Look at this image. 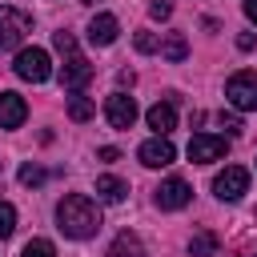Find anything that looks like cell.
<instances>
[{
  "label": "cell",
  "instance_id": "cell-1",
  "mask_svg": "<svg viewBox=\"0 0 257 257\" xmlns=\"http://www.w3.org/2000/svg\"><path fill=\"white\" fill-rule=\"evenodd\" d=\"M56 221H60V233H64V237L84 241V237H92V233L100 229V209H96V201H88L84 193H72V197H64V201L56 205Z\"/></svg>",
  "mask_w": 257,
  "mask_h": 257
},
{
  "label": "cell",
  "instance_id": "cell-2",
  "mask_svg": "<svg viewBox=\"0 0 257 257\" xmlns=\"http://www.w3.org/2000/svg\"><path fill=\"white\" fill-rule=\"evenodd\" d=\"M52 44H56V52L64 56V64H60V84L72 88V92H80V88L92 80V64L76 52V36H72V32H56Z\"/></svg>",
  "mask_w": 257,
  "mask_h": 257
},
{
  "label": "cell",
  "instance_id": "cell-3",
  "mask_svg": "<svg viewBox=\"0 0 257 257\" xmlns=\"http://www.w3.org/2000/svg\"><path fill=\"white\" fill-rule=\"evenodd\" d=\"M225 96H229V104H233V108L253 112V108H257V72H253V68L233 72V76L225 80Z\"/></svg>",
  "mask_w": 257,
  "mask_h": 257
},
{
  "label": "cell",
  "instance_id": "cell-4",
  "mask_svg": "<svg viewBox=\"0 0 257 257\" xmlns=\"http://www.w3.org/2000/svg\"><path fill=\"white\" fill-rule=\"evenodd\" d=\"M12 72H16L20 80L40 84V80H48V76H52V60H48V52H44V48H20V52H16V60H12Z\"/></svg>",
  "mask_w": 257,
  "mask_h": 257
},
{
  "label": "cell",
  "instance_id": "cell-5",
  "mask_svg": "<svg viewBox=\"0 0 257 257\" xmlns=\"http://www.w3.org/2000/svg\"><path fill=\"white\" fill-rule=\"evenodd\" d=\"M28 32H32V16L20 12V8L0 4V52H4V48H16Z\"/></svg>",
  "mask_w": 257,
  "mask_h": 257
},
{
  "label": "cell",
  "instance_id": "cell-6",
  "mask_svg": "<svg viewBox=\"0 0 257 257\" xmlns=\"http://www.w3.org/2000/svg\"><path fill=\"white\" fill-rule=\"evenodd\" d=\"M245 189H249V173L241 165H229V169H221L213 177V193L221 201H237V197H245Z\"/></svg>",
  "mask_w": 257,
  "mask_h": 257
},
{
  "label": "cell",
  "instance_id": "cell-7",
  "mask_svg": "<svg viewBox=\"0 0 257 257\" xmlns=\"http://www.w3.org/2000/svg\"><path fill=\"white\" fill-rule=\"evenodd\" d=\"M225 137H209V133H197L193 141H189V161L193 165H209V161H221L225 157Z\"/></svg>",
  "mask_w": 257,
  "mask_h": 257
},
{
  "label": "cell",
  "instance_id": "cell-8",
  "mask_svg": "<svg viewBox=\"0 0 257 257\" xmlns=\"http://www.w3.org/2000/svg\"><path fill=\"white\" fill-rule=\"evenodd\" d=\"M104 116H108L112 128H133V120H137V100L124 96V92H112V96L104 100Z\"/></svg>",
  "mask_w": 257,
  "mask_h": 257
},
{
  "label": "cell",
  "instance_id": "cell-9",
  "mask_svg": "<svg viewBox=\"0 0 257 257\" xmlns=\"http://www.w3.org/2000/svg\"><path fill=\"white\" fill-rule=\"evenodd\" d=\"M141 165H149V169H165V165H173L177 161V149H173V141L169 137H153V141H145L141 145Z\"/></svg>",
  "mask_w": 257,
  "mask_h": 257
},
{
  "label": "cell",
  "instance_id": "cell-10",
  "mask_svg": "<svg viewBox=\"0 0 257 257\" xmlns=\"http://www.w3.org/2000/svg\"><path fill=\"white\" fill-rule=\"evenodd\" d=\"M193 201V189H189V181H181V177H169V181H161L157 185V205L161 209H185Z\"/></svg>",
  "mask_w": 257,
  "mask_h": 257
},
{
  "label": "cell",
  "instance_id": "cell-11",
  "mask_svg": "<svg viewBox=\"0 0 257 257\" xmlns=\"http://www.w3.org/2000/svg\"><path fill=\"white\" fill-rule=\"evenodd\" d=\"M116 32H120V24H116L112 12H96V16L88 20V40H92L96 48H108V44L116 40Z\"/></svg>",
  "mask_w": 257,
  "mask_h": 257
},
{
  "label": "cell",
  "instance_id": "cell-12",
  "mask_svg": "<svg viewBox=\"0 0 257 257\" xmlns=\"http://www.w3.org/2000/svg\"><path fill=\"white\" fill-rule=\"evenodd\" d=\"M24 116H28L24 96H16V92H0V128H20Z\"/></svg>",
  "mask_w": 257,
  "mask_h": 257
},
{
  "label": "cell",
  "instance_id": "cell-13",
  "mask_svg": "<svg viewBox=\"0 0 257 257\" xmlns=\"http://www.w3.org/2000/svg\"><path fill=\"white\" fill-rule=\"evenodd\" d=\"M145 116H149V128H157V137H169L173 124H177V108H173L169 100H157Z\"/></svg>",
  "mask_w": 257,
  "mask_h": 257
},
{
  "label": "cell",
  "instance_id": "cell-14",
  "mask_svg": "<svg viewBox=\"0 0 257 257\" xmlns=\"http://www.w3.org/2000/svg\"><path fill=\"white\" fill-rule=\"evenodd\" d=\"M96 197H100L104 205H120V201L128 197V185H124L120 177H96Z\"/></svg>",
  "mask_w": 257,
  "mask_h": 257
},
{
  "label": "cell",
  "instance_id": "cell-15",
  "mask_svg": "<svg viewBox=\"0 0 257 257\" xmlns=\"http://www.w3.org/2000/svg\"><path fill=\"white\" fill-rule=\"evenodd\" d=\"M104 257H145V245H141V237H137V233H128V229H124V233L108 245V253H104Z\"/></svg>",
  "mask_w": 257,
  "mask_h": 257
},
{
  "label": "cell",
  "instance_id": "cell-16",
  "mask_svg": "<svg viewBox=\"0 0 257 257\" xmlns=\"http://www.w3.org/2000/svg\"><path fill=\"white\" fill-rule=\"evenodd\" d=\"M157 48H161V56H165L169 64H181V60L189 56V40H185L181 32H169V36H165V40H161Z\"/></svg>",
  "mask_w": 257,
  "mask_h": 257
},
{
  "label": "cell",
  "instance_id": "cell-17",
  "mask_svg": "<svg viewBox=\"0 0 257 257\" xmlns=\"http://www.w3.org/2000/svg\"><path fill=\"white\" fill-rule=\"evenodd\" d=\"M92 112H96V104H92L88 96H80V92H76V96H68V116H72L76 124L92 120Z\"/></svg>",
  "mask_w": 257,
  "mask_h": 257
},
{
  "label": "cell",
  "instance_id": "cell-18",
  "mask_svg": "<svg viewBox=\"0 0 257 257\" xmlns=\"http://www.w3.org/2000/svg\"><path fill=\"white\" fill-rule=\"evenodd\" d=\"M189 253H193V257H213V253H217V237H213L209 229H205V233H193Z\"/></svg>",
  "mask_w": 257,
  "mask_h": 257
},
{
  "label": "cell",
  "instance_id": "cell-19",
  "mask_svg": "<svg viewBox=\"0 0 257 257\" xmlns=\"http://www.w3.org/2000/svg\"><path fill=\"white\" fill-rule=\"evenodd\" d=\"M44 181H48V173H44L40 165H24V169H20V185L36 189V185H44Z\"/></svg>",
  "mask_w": 257,
  "mask_h": 257
},
{
  "label": "cell",
  "instance_id": "cell-20",
  "mask_svg": "<svg viewBox=\"0 0 257 257\" xmlns=\"http://www.w3.org/2000/svg\"><path fill=\"white\" fill-rule=\"evenodd\" d=\"M20 257H56V249H52V241L36 237V241H28V245H24V253H20Z\"/></svg>",
  "mask_w": 257,
  "mask_h": 257
},
{
  "label": "cell",
  "instance_id": "cell-21",
  "mask_svg": "<svg viewBox=\"0 0 257 257\" xmlns=\"http://www.w3.org/2000/svg\"><path fill=\"white\" fill-rule=\"evenodd\" d=\"M12 229H16V209H12L8 201H0V241L12 237Z\"/></svg>",
  "mask_w": 257,
  "mask_h": 257
},
{
  "label": "cell",
  "instance_id": "cell-22",
  "mask_svg": "<svg viewBox=\"0 0 257 257\" xmlns=\"http://www.w3.org/2000/svg\"><path fill=\"white\" fill-rule=\"evenodd\" d=\"M133 44H137V52H157V36L153 32H137Z\"/></svg>",
  "mask_w": 257,
  "mask_h": 257
},
{
  "label": "cell",
  "instance_id": "cell-23",
  "mask_svg": "<svg viewBox=\"0 0 257 257\" xmlns=\"http://www.w3.org/2000/svg\"><path fill=\"white\" fill-rule=\"evenodd\" d=\"M149 16H153V20H169V16H173V4H169V0H153Z\"/></svg>",
  "mask_w": 257,
  "mask_h": 257
},
{
  "label": "cell",
  "instance_id": "cell-24",
  "mask_svg": "<svg viewBox=\"0 0 257 257\" xmlns=\"http://www.w3.org/2000/svg\"><path fill=\"white\" fill-rule=\"evenodd\" d=\"M253 44H257L253 32H241V36H237V48H241V52H253Z\"/></svg>",
  "mask_w": 257,
  "mask_h": 257
},
{
  "label": "cell",
  "instance_id": "cell-25",
  "mask_svg": "<svg viewBox=\"0 0 257 257\" xmlns=\"http://www.w3.org/2000/svg\"><path fill=\"white\" fill-rule=\"evenodd\" d=\"M221 124H225L229 133H237V128H241V120H237V116H225V112H221Z\"/></svg>",
  "mask_w": 257,
  "mask_h": 257
},
{
  "label": "cell",
  "instance_id": "cell-26",
  "mask_svg": "<svg viewBox=\"0 0 257 257\" xmlns=\"http://www.w3.org/2000/svg\"><path fill=\"white\" fill-rule=\"evenodd\" d=\"M245 16H249V20L257 24V0H245Z\"/></svg>",
  "mask_w": 257,
  "mask_h": 257
},
{
  "label": "cell",
  "instance_id": "cell-27",
  "mask_svg": "<svg viewBox=\"0 0 257 257\" xmlns=\"http://www.w3.org/2000/svg\"><path fill=\"white\" fill-rule=\"evenodd\" d=\"M80 4H96V0H80Z\"/></svg>",
  "mask_w": 257,
  "mask_h": 257
}]
</instances>
